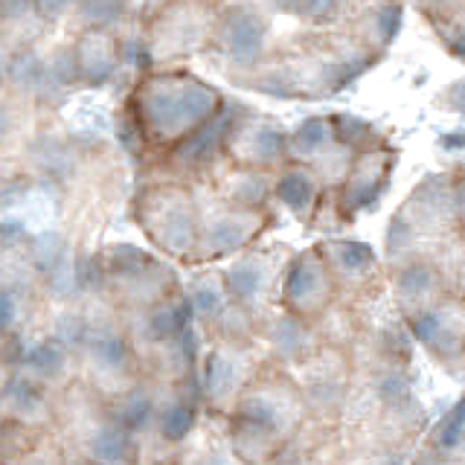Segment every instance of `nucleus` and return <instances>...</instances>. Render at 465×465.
Returning a JSON list of instances; mask_svg holds the SVG:
<instances>
[{"label":"nucleus","mask_w":465,"mask_h":465,"mask_svg":"<svg viewBox=\"0 0 465 465\" xmlns=\"http://www.w3.org/2000/svg\"><path fill=\"white\" fill-rule=\"evenodd\" d=\"M189 428H193V413H189L186 407H172V411L163 416V436L172 442L183 440Z\"/></svg>","instance_id":"b1692460"},{"label":"nucleus","mask_w":465,"mask_h":465,"mask_svg":"<svg viewBox=\"0 0 465 465\" xmlns=\"http://www.w3.org/2000/svg\"><path fill=\"white\" fill-rule=\"evenodd\" d=\"M396 166V152L375 145V149L358 152L346 181L338 186V207L343 218H352L355 213L372 207L390 186V174Z\"/></svg>","instance_id":"423d86ee"},{"label":"nucleus","mask_w":465,"mask_h":465,"mask_svg":"<svg viewBox=\"0 0 465 465\" xmlns=\"http://www.w3.org/2000/svg\"><path fill=\"white\" fill-rule=\"evenodd\" d=\"M448 419H454V421H460V425H465V399L454 407V411H450Z\"/></svg>","instance_id":"c9c22d12"},{"label":"nucleus","mask_w":465,"mask_h":465,"mask_svg":"<svg viewBox=\"0 0 465 465\" xmlns=\"http://www.w3.org/2000/svg\"><path fill=\"white\" fill-rule=\"evenodd\" d=\"M265 210H247L236 207V203H227L224 198L218 201V207L213 215L201 224L198 230V244L207 251V256H227L242 251L244 244H251L262 224H265Z\"/></svg>","instance_id":"0eeeda50"},{"label":"nucleus","mask_w":465,"mask_h":465,"mask_svg":"<svg viewBox=\"0 0 465 465\" xmlns=\"http://www.w3.org/2000/svg\"><path fill=\"white\" fill-rule=\"evenodd\" d=\"M440 143H442V149H462V145H465V131H450V134L442 137Z\"/></svg>","instance_id":"473e14b6"},{"label":"nucleus","mask_w":465,"mask_h":465,"mask_svg":"<svg viewBox=\"0 0 465 465\" xmlns=\"http://www.w3.org/2000/svg\"><path fill=\"white\" fill-rule=\"evenodd\" d=\"M9 320H12V302H9V297L0 294V326H6Z\"/></svg>","instance_id":"72a5a7b5"},{"label":"nucleus","mask_w":465,"mask_h":465,"mask_svg":"<svg viewBox=\"0 0 465 465\" xmlns=\"http://www.w3.org/2000/svg\"><path fill=\"white\" fill-rule=\"evenodd\" d=\"M462 436H465V425H460V421H454V419H448L442 433H440V442L445 448H457L462 442Z\"/></svg>","instance_id":"7c9ffc66"},{"label":"nucleus","mask_w":465,"mask_h":465,"mask_svg":"<svg viewBox=\"0 0 465 465\" xmlns=\"http://www.w3.org/2000/svg\"><path fill=\"white\" fill-rule=\"evenodd\" d=\"M210 392L213 396H224V392L232 390V384H236V367H232V361L224 358V355H213L210 358Z\"/></svg>","instance_id":"aec40b11"},{"label":"nucleus","mask_w":465,"mask_h":465,"mask_svg":"<svg viewBox=\"0 0 465 465\" xmlns=\"http://www.w3.org/2000/svg\"><path fill=\"white\" fill-rule=\"evenodd\" d=\"M33 363L41 370V372H58L62 370V363H64V352H58L55 346H41L38 352H35V358H33Z\"/></svg>","instance_id":"cd10ccee"},{"label":"nucleus","mask_w":465,"mask_h":465,"mask_svg":"<svg viewBox=\"0 0 465 465\" xmlns=\"http://www.w3.org/2000/svg\"><path fill=\"white\" fill-rule=\"evenodd\" d=\"M213 44L224 55L227 64L253 70L268 47V21L256 6L236 4L224 12H218Z\"/></svg>","instance_id":"20e7f679"},{"label":"nucleus","mask_w":465,"mask_h":465,"mask_svg":"<svg viewBox=\"0 0 465 465\" xmlns=\"http://www.w3.org/2000/svg\"><path fill=\"white\" fill-rule=\"evenodd\" d=\"M399 215L416 230V236H440L450 227H460V210H457V174H433L421 181Z\"/></svg>","instance_id":"39448f33"},{"label":"nucleus","mask_w":465,"mask_h":465,"mask_svg":"<svg viewBox=\"0 0 465 465\" xmlns=\"http://www.w3.org/2000/svg\"><path fill=\"white\" fill-rule=\"evenodd\" d=\"M193 305L201 314H215L218 305H222V297H218L215 288L201 285V288H195V294H193Z\"/></svg>","instance_id":"c85d7f7f"},{"label":"nucleus","mask_w":465,"mask_h":465,"mask_svg":"<svg viewBox=\"0 0 465 465\" xmlns=\"http://www.w3.org/2000/svg\"><path fill=\"white\" fill-rule=\"evenodd\" d=\"M140 222L143 230L169 253H186L198 244V210L195 198L181 183L152 186L140 198Z\"/></svg>","instance_id":"f03ea898"},{"label":"nucleus","mask_w":465,"mask_h":465,"mask_svg":"<svg viewBox=\"0 0 465 465\" xmlns=\"http://www.w3.org/2000/svg\"><path fill=\"white\" fill-rule=\"evenodd\" d=\"M143 137L174 145L224 108L222 94L186 73H157L137 96Z\"/></svg>","instance_id":"f257e3e1"},{"label":"nucleus","mask_w":465,"mask_h":465,"mask_svg":"<svg viewBox=\"0 0 465 465\" xmlns=\"http://www.w3.org/2000/svg\"><path fill=\"white\" fill-rule=\"evenodd\" d=\"M94 454L102 460V462H123L125 460V450H128V440L123 430L116 428H102L96 436H94Z\"/></svg>","instance_id":"6ab92c4d"},{"label":"nucleus","mask_w":465,"mask_h":465,"mask_svg":"<svg viewBox=\"0 0 465 465\" xmlns=\"http://www.w3.org/2000/svg\"><path fill=\"white\" fill-rule=\"evenodd\" d=\"M94 355L105 363V367H120L125 361V346L116 334H102V338L94 343Z\"/></svg>","instance_id":"5701e85b"},{"label":"nucleus","mask_w":465,"mask_h":465,"mask_svg":"<svg viewBox=\"0 0 465 465\" xmlns=\"http://www.w3.org/2000/svg\"><path fill=\"white\" fill-rule=\"evenodd\" d=\"M331 128H334V140H341L343 145L355 152H367V149H375V145H381V134H378V128L367 120H361V116H352V114H331Z\"/></svg>","instance_id":"2eb2a0df"},{"label":"nucleus","mask_w":465,"mask_h":465,"mask_svg":"<svg viewBox=\"0 0 465 465\" xmlns=\"http://www.w3.org/2000/svg\"><path fill=\"white\" fill-rule=\"evenodd\" d=\"M323 259L341 276H367L375 268V253L370 244L352 239H334L323 244Z\"/></svg>","instance_id":"ddd939ff"},{"label":"nucleus","mask_w":465,"mask_h":465,"mask_svg":"<svg viewBox=\"0 0 465 465\" xmlns=\"http://www.w3.org/2000/svg\"><path fill=\"white\" fill-rule=\"evenodd\" d=\"M329 294V265L323 253H300L285 273V300L300 312L317 309Z\"/></svg>","instance_id":"6e6552de"},{"label":"nucleus","mask_w":465,"mask_h":465,"mask_svg":"<svg viewBox=\"0 0 465 465\" xmlns=\"http://www.w3.org/2000/svg\"><path fill=\"white\" fill-rule=\"evenodd\" d=\"M401 29V4L399 0H375L372 6L361 12L358 26H352V33L372 47L375 53H381L396 41Z\"/></svg>","instance_id":"9d476101"},{"label":"nucleus","mask_w":465,"mask_h":465,"mask_svg":"<svg viewBox=\"0 0 465 465\" xmlns=\"http://www.w3.org/2000/svg\"><path fill=\"white\" fill-rule=\"evenodd\" d=\"M15 404H18L24 413H33V411H38V407H41L38 396H35V392L29 390L26 384H24V387H18V396H15Z\"/></svg>","instance_id":"2f4dec72"},{"label":"nucleus","mask_w":465,"mask_h":465,"mask_svg":"<svg viewBox=\"0 0 465 465\" xmlns=\"http://www.w3.org/2000/svg\"><path fill=\"white\" fill-rule=\"evenodd\" d=\"M294 15L312 26H329L343 15V6L338 0H300Z\"/></svg>","instance_id":"a211bd4d"},{"label":"nucleus","mask_w":465,"mask_h":465,"mask_svg":"<svg viewBox=\"0 0 465 465\" xmlns=\"http://www.w3.org/2000/svg\"><path fill=\"white\" fill-rule=\"evenodd\" d=\"M33 465H47V462H33Z\"/></svg>","instance_id":"e433bc0d"},{"label":"nucleus","mask_w":465,"mask_h":465,"mask_svg":"<svg viewBox=\"0 0 465 465\" xmlns=\"http://www.w3.org/2000/svg\"><path fill=\"white\" fill-rule=\"evenodd\" d=\"M288 134L276 120L259 114H236L227 140H224V154L236 166L247 169H282L288 163Z\"/></svg>","instance_id":"7ed1b4c3"},{"label":"nucleus","mask_w":465,"mask_h":465,"mask_svg":"<svg viewBox=\"0 0 465 465\" xmlns=\"http://www.w3.org/2000/svg\"><path fill=\"white\" fill-rule=\"evenodd\" d=\"M334 140V128L329 116H312L300 123L288 134V160L294 163H312V160Z\"/></svg>","instance_id":"f8f14e48"},{"label":"nucleus","mask_w":465,"mask_h":465,"mask_svg":"<svg viewBox=\"0 0 465 465\" xmlns=\"http://www.w3.org/2000/svg\"><path fill=\"white\" fill-rule=\"evenodd\" d=\"M262 282H265V268H262V262L253 256L239 259L227 273V288L239 302L256 300L259 291H262Z\"/></svg>","instance_id":"dca6fc26"},{"label":"nucleus","mask_w":465,"mask_h":465,"mask_svg":"<svg viewBox=\"0 0 465 465\" xmlns=\"http://www.w3.org/2000/svg\"><path fill=\"white\" fill-rule=\"evenodd\" d=\"M149 413H152V404H149V399L145 396H131L125 404H123V421L128 428H143L145 425V419H149Z\"/></svg>","instance_id":"a878e982"},{"label":"nucleus","mask_w":465,"mask_h":465,"mask_svg":"<svg viewBox=\"0 0 465 465\" xmlns=\"http://www.w3.org/2000/svg\"><path fill=\"white\" fill-rule=\"evenodd\" d=\"M436 285V271L428 262H404L399 276H396V288H399V297L419 302L425 300Z\"/></svg>","instance_id":"f3484780"},{"label":"nucleus","mask_w":465,"mask_h":465,"mask_svg":"<svg viewBox=\"0 0 465 465\" xmlns=\"http://www.w3.org/2000/svg\"><path fill=\"white\" fill-rule=\"evenodd\" d=\"M442 44H445V50L450 55H457L460 62H465V18H462V15H454V18L445 21Z\"/></svg>","instance_id":"412c9836"},{"label":"nucleus","mask_w":465,"mask_h":465,"mask_svg":"<svg viewBox=\"0 0 465 465\" xmlns=\"http://www.w3.org/2000/svg\"><path fill=\"white\" fill-rule=\"evenodd\" d=\"M268 4H271L273 9H282V12H294V9H297V4H300V0H268Z\"/></svg>","instance_id":"f704fd0d"},{"label":"nucleus","mask_w":465,"mask_h":465,"mask_svg":"<svg viewBox=\"0 0 465 465\" xmlns=\"http://www.w3.org/2000/svg\"><path fill=\"white\" fill-rule=\"evenodd\" d=\"M242 416L251 421V425H265V428H273L276 425V404L271 399H251L244 407H242Z\"/></svg>","instance_id":"4be33fe9"},{"label":"nucleus","mask_w":465,"mask_h":465,"mask_svg":"<svg viewBox=\"0 0 465 465\" xmlns=\"http://www.w3.org/2000/svg\"><path fill=\"white\" fill-rule=\"evenodd\" d=\"M440 102L450 114H465V79L450 82L445 91L440 94Z\"/></svg>","instance_id":"bb28decb"},{"label":"nucleus","mask_w":465,"mask_h":465,"mask_svg":"<svg viewBox=\"0 0 465 465\" xmlns=\"http://www.w3.org/2000/svg\"><path fill=\"white\" fill-rule=\"evenodd\" d=\"M320 195H323V183H320L317 172L309 163H288L276 172L273 178V198L282 203L288 213H294L297 218H312Z\"/></svg>","instance_id":"1a4fd4ad"},{"label":"nucleus","mask_w":465,"mask_h":465,"mask_svg":"<svg viewBox=\"0 0 465 465\" xmlns=\"http://www.w3.org/2000/svg\"><path fill=\"white\" fill-rule=\"evenodd\" d=\"M302 341V331L297 323H291V320H285V323L280 326V331H276V343H280L285 352H294V349L300 346Z\"/></svg>","instance_id":"c756f323"},{"label":"nucleus","mask_w":465,"mask_h":465,"mask_svg":"<svg viewBox=\"0 0 465 465\" xmlns=\"http://www.w3.org/2000/svg\"><path fill=\"white\" fill-rule=\"evenodd\" d=\"M355 157H358L355 149H349V145H343L341 140H331L309 166L317 172V178L323 186H341L346 181L349 169H352Z\"/></svg>","instance_id":"4468645a"},{"label":"nucleus","mask_w":465,"mask_h":465,"mask_svg":"<svg viewBox=\"0 0 465 465\" xmlns=\"http://www.w3.org/2000/svg\"><path fill=\"white\" fill-rule=\"evenodd\" d=\"M273 195V181L268 172L239 166L236 172L224 174V201L247 210H265L268 198Z\"/></svg>","instance_id":"9b49d317"},{"label":"nucleus","mask_w":465,"mask_h":465,"mask_svg":"<svg viewBox=\"0 0 465 465\" xmlns=\"http://www.w3.org/2000/svg\"><path fill=\"white\" fill-rule=\"evenodd\" d=\"M419 6L428 12V18L436 24V21H448L460 15L465 9V0H419Z\"/></svg>","instance_id":"393cba45"}]
</instances>
